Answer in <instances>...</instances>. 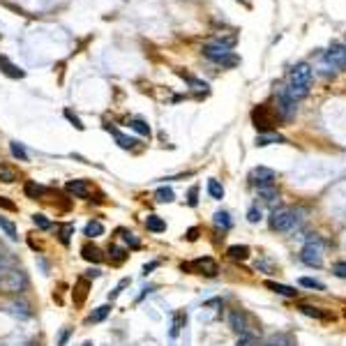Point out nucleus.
<instances>
[{
  "instance_id": "obj_1",
  "label": "nucleus",
  "mask_w": 346,
  "mask_h": 346,
  "mask_svg": "<svg viewBox=\"0 0 346 346\" xmlns=\"http://www.w3.org/2000/svg\"><path fill=\"white\" fill-rule=\"evenodd\" d=\"M203 56L208 58V60H212V63L221 65V67H236V65H240V58L236 56L228 46H221V44H217V42L203 46Z\"/></svg>"
},
{
  "instance_id": "obj_2",
  "label": "nucleus",
  "mask_w": 346,
  "mask_h": 346,
  "mask_svg": "<svg viewBox=\"0 0 346 346\" xmlns=\"http://www.w3.org/2000/svg\"><path fill=\"white\" fill-rule=\"evenodd\" d=\"M302 210H293V208H277L273 210L270 215V228L275 231H291V228L300 221Z\"/></svg>"
},
{
  "instance_id": "obj_3",
  "label": "nucleus",
  "mask_w": 346,
  "mask_h": 346,
  "mask_svg": "<svg viewBox=\"0 0 346 346\" xmlns=\"http://www.w3.org/2000/svg\"><path fill=\"white\" fill-rule=\"evenodd\" d=\"M300 259H302V263L309 266V268H321L323 266V245H321V240L318 238L307 240V245L300 252Z\"/></svg>"
},
{
  "instance_id": "obj_4",
  "label": "nucleus",
  "mask_w": 346,
  "mask_h": 346,
  "mask_svg": "<svg viewBox=\"0 0 346 346\" xmlns=\"http://www.w3.org/2000/svg\"><path fill=\"white\" fill-rule=\"evenodd\" d=\"M182 270H194V273L205 275V277H215V275L219 273V266H217L215 259L203 256V259H196V261H192V263H182Z\"/></svg>"
},
{
  "instance_id": "obj_5",
  "label": "nucleus",
  "mask_w": 346,
  "mask_h": 346,
  "mask_svg": "<svg viewBox=\"0 0 346 346\" xmlns=\"http://www.w3.org/2000/svg\"><path fill=\"white\" fill-rule=\"evenodd\" d=\"M252 118H254V127H256L259 132H261V134H266V132H273V130H275V116L270 113L268 104H261L259 108H254Z\"/></svg>"
},
{
  "instance_id": "obj_6",
  "label": "nucleus",
  "mask_w": 346,
  "mask_h": 346,
  "mask_svg": "<svg viewBox=\"0 0 346 346\" xmlns=\"http://www.w3.org/2000/svg\"><path fill=\"white\" fill-rule=\"evenodd\" d=\"M0 284H3V289L5 291L17 293V291H23L26 286H28V279H26V275H23L21 270H7V275L0 279Z\"/></svg>"
},
{
  "instance_id": "obj_7",
  "label": "nucleus",
  "mask_w": 346,
  "mask_h": 346,
  "mask_svg": "<svg viewBox=\"0 0 346 346\" xmlns=\"http://www.w3.org/2000/svg\"><path fill=\"white\" fill-rule=\"evenodd\" d=\"M309 81H312V65L309 63H298L291 67L289 85H309Z\"/></svg>"
},
{
  "instance_id": "obj_8",
  "label": "nucleus",
  "mask_w": 346,
  "mask_h": 346,
  "mask_svg": "<svg viewBox=\"0 0 346 346\" xmlns=\"http://www.w3.org/2000/svg\"><path fill=\"white\" fill-rule=\"evenodd\" d=\"M325 63L332 65V67H346V46L341 44H332L325 51Z\"/></svg>"
},
{
  "instance_id": "obj_9",
  "label": "nucleus",
  "mask_w": 346,
  "mask_h": 346,
  "mask_svg": "<svg viewBox=\"0 0 346 346\" xmlns=\"http://www.w3.org/2000/svg\"><path fill=\"white\" fill-rule=\"evenodd\" d=\"M250 180H252V185H256V187H261V185H273L275 171L268 169V166H256V169L250 173Z\"/></svg>"
},
{
  "instance_id": "obj_10",
  "label": "nucleus",
  "mask_w": 346,
  "mask_h": 346,
  "mask_svg": "<svg viewBox=\"0 0 346 346\" xmlns=\"http://www.w3.org/2000/svg\"><path fill=\"white\" fill-rule=\"evenodd\" d=\"M65 189H67L69 194H74V196H79V199H85V196H90L92 187L88 180H69L67 185H65Z\"/></svg>"
},
{
  "instance_id": "obj_11",
  "label": "nucleus",
  "mask_w": 346,
  "mask_h": 346,
  "mask_svg": "<svg viewBox=\"0 0 346 346\" xmlns=\"http://www.w3.org/2000/svg\"><path fill=\"white\" fill-rule=\"evenodd\" d=\"M0 72L5 74V76H10V79H23L26 76V72L21 67H17L7 56H0Z\"/></svg>"
},
{
  "instance_id": "obj_12",
  "label": "nucleus",
  "mask_w": 346,
  "mask_h": 346,
  "mask_svg": "<svg viewBox=\"0 0 346 346\" xmlns=\"http://www.w3.org/2000/svg\"><path fill=\"white\" fill-rule=\"evenodd\" d=\"M273 143H286V139L277 132H266V134H259L256 137V146L263 148V146H273Z\"/></svg>"
},
{
  "instance_id": "obj_13",
  "label": "nucleus",
  "mask_w": 346,
  "mask_h": 346,
  "mask_svg": "<svg viewBox=\"0 0 346 346\" xmlns=\"http://www.w3.org/2000/svg\"><path fill=\"white\" fill-rule=\"evenodd\" d=\"M81 254H83L85 261H90V263H102L104 261V254L99 247H95V245H85L83 250H81Z\"/></svg>"
},
{
  "instance_id": "obj_14",
  "label": "nucleus",
  "mask_w": 346,
  "mask_h": 346,
  "mask_svg": "<svg viewBox=\"0 0 346 346\" xmlns=\"http://www.w3.org/2000/svg\"><path fill=\"white\" fill-rule=\"evenodd\" d=\"M228 323H231V328L236 330L238 335H245V332H247V318H245V314L233 312L231 316H228Z\"/></svg>"
},
{
  "instance_id": "obj_15",
  "label": "nucleus",
  "mask_w": 346,
  "mask_h": 346,
  "mask_svg": "<svg viewBox=\"0 0 346 346\" xmlns=\"http://www.w3.org/2000/svg\"><path fill=\"white\" fill-rule=\"evenodd\" d=\"M226 254L231 256L233 261H247L250 259V247L247 245H233V247H228Z\"/></svg>"
},
{
  "instance_id": "obj_16",
  "label": "nucleus",
  "mask_w": 346,
  "mask_h": 346,
  "mask_svg": "<svg viewBox=\"0 0 346 346\" xmlns=\"http://www.w3.org/2000/svg\"><path fill=\"white\" fill-rule=\"evenodd\" d=\"M146 228L153 231V233H162V231H166V221L159 215H148L146 217Z\"/></svg>"
},
{
  "instance_id": "obj_17",
  "label": "nucleus",
  "mask_w": 346,
  "mask_h": 346,
  "mask_svg": "<svg viewBox=\"0 0 346 346\" xmlns=\"http://www.w3.org/2000/svg\"><path fill=\"white\" fill-rule=\"evenodd\" d=\"M266 286L270 291H275L277 295H286V298H295L298 295V291L291 289V286H286V284H277V282H266Z\"/></svg>"
},
{
  "instance_id": "obj_18",
  "label": "nucleus",
  "mask_w": 346,
  "mask_h": 346,
  "mask_svg": "<svg viewBox=\"0 0 346 346\" xmlns=\"http://www.w3.org/2000/svg\"><path fill=\"white\" fill-rule=\"evenodd\" d=\"M259 196H261L263 201H268V203H275V201L279 199V192L275 185H261V187H259Z\"/></svg>"
},
{
  "instance_id": "obj_19",
  "label": "nucleus",
  "mask_w": 346,
  "mask_h": 346,
  "mask_svg": "<svg viewBox=\"0 0 346 346\" xmlns=\"http://www.w3.org/2000/svg\"><path fill=\"white\" fill-rule=\"evenodd\" d=\"M231 215H228L226 210H219V212H215V226L221 228V231H228L231 228Z\"/></svg>"
},
{
  "instance_id": "obj_20",
  "label": "nucleus",
  "mask_w": 346,
  "mask_h": 346,
  "mask_svg": "<svg viewBox=\"0 0 346 346\" xmlns=\"http://www.w3.org/2000/svg\"><path fill=\"white\" fill-rule=\"evenodd\" d=\"M85 236H88V238H99V236H102L104 233V224L102 221H88V224H85Z\"/></svg>"
},
{
  "instance_id": "obj_21",
  "label": "nucleus",
  "mask_w": 346,
  "mask_h": 346,
  "mask_svg": "<svg viewBox=\"0 0 346 346\" xmlns=\"http://www.w3.org/2000/svg\"><path fill=\"white\" fill-rule=\"evenodd\" d=\"M74 236V224H60V226H58V238H60V243L63 245H69V238H72Z\"/></svg>"
},
{
  "instance_id": "obj_22",
  "label": "nucleus",
  "mask_w": 346,
  "mask_h": 346,
  "mask_svg": "<svg viewBox=\"0 0 346 346\" xmlns=\"http://www.w3.org/2000/svg\"><path fill=\"white\" fill-rule=\"evenodd\" d=\"M305 316H312V318H330V314H325V312H321L318 307H312V305H300L298 307Z\"/></svg>"
},
{
  "instance_id": "obj_23",
  "label": "nucleus",
  "mask_w": 346,
  "mask_h": 346,
  "mask_svg": "<svg viewBox=\"0 0 346 346\" xmlns=\"http://www.w3.org/2000/svg\"><path fill=\"white\" fill-rule=\"evenodd\" d=\"M19 178L17 169H12L7 164H0V182H14Z\"/></svg>"
},
{
  "instance_id": "obj_24",
  "label": "nucleus",
  "mask_w": 346,
  "mask_h": 346,
  "mask_svg": "<svg viewBox=\"0 0 346 346\" xmlns=\"http://www.w3.org/2000/svg\"><path fill=\"white\" fill-rule=\"evenodd\" d=\"M46 192H49V189L42 187V185H37V182H33V180L26 182V194H28V196H33V199H37V196H44Z\"/></svg>"
},
{
  "instance_id": "obj_25",
  "label": "nucleus",
  "mask_w": 346,
  "mask_h": 346,
  "mask_svg": "<svg viewBox=\"0 0 346 346\" xmlns=\"http://www.w3.org/2000/svg\"><path fill=\"white\" fill-rule=\"evenodd\" d=\"M208 194L212 196V199H217V201L224 199V187L219 185V180H215V178L208 180Z\"/></svg>"
},
{
  "instance_id": "obj_26",
  "label": "nucleus",
  "mask_w": 346,
  "mask_h": 346,
  "mask_svg": "<svg viewBox=\"0 0 346 346\" xmlns=\"http://www.w3.org/2000/svg\"><path fill=\"white\" fill-rule=\"evenodd\" d=\"M155 199H157L159 203H171V201L176 199V194H173L171 187H159L157 192H155Z\"/></svg>"
},
{
  "instance_id": "obj_27",
  "label": "nucleus",
  "mask_w": 346,
  "mask_h": 346,
  "mask_svg": "<svg viewBox=\"0 0 346 346\" xmlns=\"http://www.w3.org/2000/svg\"><path fill=\"white\" fill-rule=\"evenodd\" d=\"M111 312V305H102V307H97L95 312L90 314V316H88V321H90V323H99V321H104V318H106V314Z\"/></svg>"
},
{
  "instance_id": "obj_28",
  "label": "nucleus",
  "mask_w": 346,
  "mask_h": 346,
  "mask_svg": "<svg viewBox=\"0 0 346 346\" xmlns=\"http://www.w3.org/2000/svg\"><path fill=\"white\" fill-rule=\"evenodd\" d=\"M10 312L14 314V316H21V318H28L30 314H33L26 302H14V305H10Z\"/></svg>"
},
{
  "instance_id": "obj_29",
  "label": "nucleus",
  "mask_w": 346,
  "mask_h": 346,
  "mask_svg": "<svg viewBox=\"0 0 346 346\" xmlns=\"http://www.w3.org/2000/svg\"><path fill=\"white\" fill-rule=\"evenodd\" d=\"M108 132H113V137H116V141H118L120 148H134V146H137V141H134V139L125 137V134H120L118 130H111V127H108Z\"/></svg>"
},
{
  "instance_id": "obj_30",
  "label": "nucleus",
  "mask_w": 346,
  "mask_h": 346,
  "mask_svg": "<svg viewBox=\"0 0 346 346\" xmlns=\"http://www.w3.org/2000/svg\"><path fill=\"white\" fill-rule=\"evenodd\" d=\"M10 150H12V155H14L17 159H21V162H28V153H26V148H23L19 141H12L10 143Z\"/></svg>"
},
{
  "instance_id": "obj_31",
  "label": "nucleus",
  "mask_w": 346,
  "mask_h": 346,
  "mask_svg": "<svg viewBox=\"0 0 346 346\" xmlns=\"http://www.w3.org/2000/svg\"><path fill=\"white\" fill-rule=\"evenodd\" d=\"M108 254H111L113 263H123V261L127 259V252L123 250V247H118V245H111V250H108Z\"/></svg>"
},
{
  "instance_id": "obj_32",
  "label": "nucleus",
  "mask_w": 346,
  "mask_h": 346,
  "mask_svg": "<svg viewBox=\"0 0 346 346\" xmlns=\"http://www.w3.org/2000/svg\"><path fill=\"white\" fill-rule=\"evenodd\" d=\"M0 228H3V231H5L12 240H17V238H19V236H17V226H14V224H12L10 219H5V217H0Z\"/></svg>"
},
{
  "instance_id": "obj_33",
  "label": "nucleus",
  "mask_w": 346,
  "mask_h": 346,
  "mask_svg": "<svg viewBox=\"0 0 346 346\" xmlns=\"http://www.w3.org/2000/svg\"><path fill=\"white\" fill-rule=\"evenodd\" d=\"M189 85H192V90L196 92V95H205L208 92V83L205 81H199V79H192V76H187Z\"/></svg>"
},
{
  "instance_id": "obj_34",
  "label": "nucleus",
  "mask_w": 346,
  "mask_h": 346,
  "mask_svg": "<svg viewBox=\"0 0 346 346\" xmlns=\"http://www.w3.org/2000/svg\"><path fill=\"white\" fill-rule=\"evenodd\" d=\"M300 286L305 289H316V291H323V282H318V279H312V277H300Z\"/></svg>"
},
{
  "instance_id": "obj_35",
  "label": "nucleus",
  "mask_w": 346,
  "mask_h": 346,
  "mask_svg": "<svg viewBox=\"0 0 346 346\" xmlns=\"http://www.w3.org/2000/svg\"><path fill=\"white\" fill-rule=\"evenodd\" d=\"M130 127H132V130H137L139 134H143V137H148V134H150V127H148L143 120H139V118L130 120Z\"/></svg>"
},
{
  "instance_id": "obj_36",
  "label": "nucleus",
  "mask_w": 346,
  "mask_h": 346,
  "mask_svg": "<svg viewBox=\"0 0 346 346\" xmlns=\"http://www.w3.org/2000/svg\"><path fill=\"white\" fill-rule=\"evenodd\" d=\"M120 233H123V238H125V243L130 245L132 250H139V247H141V243H139V238H137V236H134V233H132V231H120Z\"/></svg>"
},
{
  "instance_id": "obj_37",
  "label": "nucleus",
  "mask_w": 346,
  "mask_h": 346,
  "mask_svg": "<svg viewBox=\"0 0 346 346\" xmlns=\"http://www.w3.org/2000/svg\"><path fill=\"white\" fill-rule=\"evenodd\" d=\"M33 221H35V226H40L42 231H49V228L53 226V224H51L49 219H46L44 215H33Z\"/></svg>"
},
{
  "instance_id": "obj_38",
  "label": "nucleus",
  "mask_w": 346,
  "mask_h": 346,
  "mask_svg": "<svg viewBox=\"0 0 346 346\" xmlns=\"http://www.w3.org/2000/svg\"><path fill=\"white\" fill-rule=\"evenodd\" d=\"M187 205H192V208L199 205V187H196V185H194V187L189 189V194H187Z\"/></svg>"
},
{
  "instance_id": "obj_39",
  "label": "nucleus",
  "mask_w": 346,
  "mask_h": 346,
  "mask_svg": "<svg viewBox=\"0 0 346 346\" xmlns=\"http://www.w3.org/2000/svg\"><path fill=\"white\" fill-rule=\"evenodd\" d=\"M236 346H256V337L254 335H240V339L236 341Z\"/></svg>"
},
{
  "instance_id": "obj_40",
  "label": "nucleus",
  "mask_w": 346,
  "mask_h": 346,
  "mask_svg": "<svg viewBox=\"0 0 346 346\" xmlns=\"http://www.w3.org/2000/svg\"><path fill=\"white\" fill-rule=\"evenodd\" d=\"M266 346H289V339H286L284 335H275V337H270V339H268Z\"/></svg>"
},
{
  "instance_id": "obj_41",
  "label": "nucleus",
  "mask_w": 346,
  "mask_h": 346,
  "mask_svg": "<svg viewBox=\"0 0 346 346\" xmlns=\"http://www.w3.org/2000/svg\"><path fill=\"white\" fill-rule=\"evenodd\" d=\"M332 273H335L339 279H346V261L335 263V266H332Z\"/></svg>"
},
{
  "instance_id": "obj_42",
  "label": "nucleus",
  "mask_w": 346,
  "mask_h": 346,
  "mask_svg": "<svg viewBox=\"0 0 346 346\" xmlns=\"http://www.w3.org/2000/svg\"><path fill=\"white\" fill-rule=\"evenodd\" d=\"M65 118H67V120H69V123H72V125H74V127H76V130H83V123H81V120H79V118H76V116H74V113H72V111H69V108H67V111H65Z\"/></svg>"
},
{
  "instance_id": "obj_43",
  "label": "nucleus",
  "mask_w": 346,
  "mask_h": 346,
  "mask_svg": "<svg viewBox=\"0 0 346 346\" xmlns=\"http://www.w3.org/2000/svg\"><path fill=\"white\" fill-rule=\"evenodd\" d=\"M85 289H88V282L83 279V282L79 284V289H76V291H79V295H76V302H83V298H85Z\"/></svg>"
},
{
  "instance_id": "obj_44",
  "label": "nucleus",
  "mask_w": 346,
  "mask_h": 346,
  "mask_svg": "<svg viewBox=\"0 0 346 346\" xmlns=\"http://www.w3.org/2000/svg\"><path fill=\"white\" fill-rule=\"evenodd\" d=\"M247 219H250V221H259V219H261V210H259V208H250Z\"/></svg>"
},
{
  "instance_id": "obj_45",
  "label": "nucleus",
  "mask_w": 346,
  "mask_h": 346,
  "mask_svg": "<svg viewBox=\"0 0 346 346\" xmlns=\"http://www.w3.org/2000/svg\"><path fill=\"white\" fill-rule=\"evenodd\" d=\"M182 318H185V314H178V316H176V321H173V330H171V335H173V337H176V335H178V330H180Z\"/></svg>"
},
{
  "instance_id": "obj_46",
  "label": "nucleus",
  "mask_w": 346,
  "mask_h": 346,
  "mask_svg": "<svg viewBox=\"0 0 346 346\" xmlns=\"http://www.w3.org/2000/svg\"><path fill=\"white\" fill-rule=\"evenodd\" d=\"M7 275V261H5V256L0 254V279Z\"/></svg>"
},
{
  "instance_id": "obj_47",
  "label": "nucleus",
  "mask_w": 346,
  "mask_h": 346,
  "mask_svg": "<svg viewBox=\"0 0 346 346\" xmlns=\"http://www.w3.org/2000/svg\"><path fill=\"white\" fill-rule=\"evenodd\" d=\"M199 238V231H196V228H189L187 231V240H196Z\"/></svg>"
},
{
  "instance_id": "obj_48",
  "label": "nucleus",
  "mask_w": 346,
  "mask_h": 346,
  "mask_svg": "<svg viewBox=\"0 0 346 346\" xmlns=\"http://www.w3.org/2000/svg\"><path fill=\"white\" fill-rule=\"evenodd\" d=\"M155 268H157V261H153V263H148V266H146V268H143V273H146V275H148V273H150V270H155Z\"/></svg>"
},
{
  "instance_id": "obj_49",
  "label": "nucleus",
  "mask_w": 346,
  "mask_h": 346,
  "mask_svg": "<svg viewBox=\"0 0 346 346\" xmlns=\"http://www.w3.org/2000/svg\"><path fill=\"white\" fill-rule=\"evenodd\" d=\"M67 337H69V330H65L63 335H60V339H58V344L63 346V344H65V341H67Z\"/></svg>"
},
{
  "instance_id": "obj_50",
  "label": "nucleus",
  "mask_w": 346,
  "mask_h": 346,
  "mask_svg": "<svg viewBox=\"0 0 346 346\" xmlns=\"http://www.w3.org/2000/svg\"><path fill=\"white\" fill-rule=\"evenodd\" d=\"M85 346H90V344H85Z\"/></svg>"
}]
</instances>
